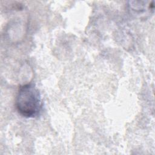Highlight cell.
<instances>
[{"mask_svg": "<svg viewBox=\"0 0 155 155\" xmlns=\"http://www.w3.org/2000/svg\"><path fill=\"white\" fill-rule=\"evenodd\" d=\"M18 112L23 117L38 116L42 108V101L39 90L33 84H27L19 88L15 99Z\"/></svg>", "mask_w": 155, "mask_h": 155, "instance_id": "6da1fadb", "label": "cell"}]
</instances>
